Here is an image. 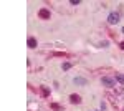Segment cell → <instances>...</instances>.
I'll return each instance as SVG.
<instances>
[{"instance_id":"cell-1","label":"cell","mask_w":124,"mask_h":111,"mask_svg":"<svg viewBox=\"0 0 124 111\" xmlns=\"http://www.w3.org/2000/svg\"><path fill=\"white\" fill-rule=\"evenodd\" d=\"M119 18H121V15H119L117 12H113V13H109V17H108V22L114 25V23H117V22H119Z\"/></svg>"},{"instance_id":"cell-2","label":"cell","mask_w":124,"mask_h":111,"mask_svg":"<svg viewBox=\"0 0 124 111\" xmlns=\"http://www.w3.org/2000/svg\"><path fill=\"white\" fill-rule=\"evenodd\" d=\"M101 81H103V85H106V86H114V85H116V80H113V78H108V76H104Z\"/></svg>"},{"instance_id":"cell-3","label":"cell","mask_w":124,"mask_h":111,"mask_svg":"<svg viewBox=\"0 0 124 111\" xmlns=\"http://www.w3.org/2000/svg\"><path fill=\"white\" fill-rule=\"evenodd\" d=\"M38 17H40V18H50V10L41 9V10L38 12Z\"/></svg>"},{"instance_id":"cell-4","label":"cell","mask_w":124,"mask_h":111,"mask_svg":"<svg viewBox=\"0 0 124 111\" xmlns=\"http://www.w3.org/2000/svg\"><path fill=\"white\" fill-rule=\"evenodd\" d=\"M28 46H30V48H35V46H37V38L30 37L28 38Z\"/></svg>"},{"instance_id":"cell-5","label":"cell","mask_w":124,"mask_h":111,"mask_svg":"<svg viewBox=\"0 0 124 111\" xmlns=\"http://www.w3.org/2000/svg\"><path fill=\"white\" fill-rule=\"evenodd\" d=\"M70 100H71V103H79V101H81V98H79L78 94H71Z\"/></svg>"},{"instance_id":"cell-6","label":"cell","mask_w":124,"mask_h":111,"mask_svg":"<svg viewBox=\"0 0 124 111\" xmlns=\"http://www.w3.org/2000/svg\"><path fill=\"white\" fill-rule=\"evenodd\" d=\"M116 80H117L121 85H124V75L123 73H117V75H116Z\"/></svg>"},{"instance_id":"cell-7","label":"cell","mask_w":124,"mask_h":111,"mask_svg":"<svg viewBox=\"0 0 124 111\" xmlns=\"http://www.w3.org/2000/svg\"><path fill=\"white\" fill-rule=\"evenodd\" d=\"M75 83L76 85H86V80H83V78H75Z\"/></svg>"},{"instance_id":"cell-8","label":"cell","mask_w":124,"mask_h":111,"mask_svg":"<svg viewBox=\"0 0 124 111\" xmlns=\"http://www.w3.org/2000/svg\"><path fill=\"white\" fill-rule=\"evenodd\" d=\"M71 68V63H63V70H70Z\"/></svg>"},{"instance_id":"cell-9","label":"cell","mask_w":124,"mask_h":111,"mask_svg":"<svg viewBox=\"0 0 124 111\" xmlns=\"http://www.w3.org/2000/svg\"><path fill=\"white\" fill-rule=\"evenodd\" d=\"M121 48H123V50H124V42H123V43H121Z\"/></svg>"},{"instance_id":"cell-10","label":"cell","mask_w":124,"mask_h":111,"mask_svg":"<svg viewBox=\"0 0 124 111\" xmlns=\"http://www.w3.org/2000/svg\"><path fill=\"white\" fill-rule=\"evenodd\" d=\"M123 111H124V110H123Z\"/></svg>"}]
</instances>
